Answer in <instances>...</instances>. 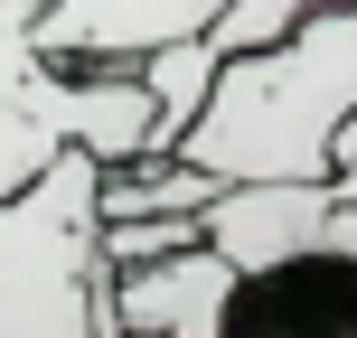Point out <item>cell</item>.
I'll list each match as a JSON object with an SVG mask.
<instances>
[{
	"mask_svg": "<svg viewBox=\"0 0 357 338\" xmlns=\"http://www.w3.org/2000/svg\"><path fill=\"white\" fill-rule=\"evenodd\" d=\"M226 0H47L38 10V47L66 66H142L169 38H197Z\"/></svg>",
	"mask_w": 357,
	"mask_h": 338,
	"instance_id": "8992f818",
	"label": "cell"
},
{
	"mask_svg": "<svg viewBox=\"0 0 357 338\" xmlns=\"http://www.w3.org/2000/svg\"><path fill=\"white\" fill-rule=\"evenodd\" d=\"M310 10H320V0H226V10L207 19V47H216V56L273 47V38H291V29H301Z\"/></svg>",
	"mask_w": 357,
	"mask_h": 338,
	"instance_id": "9c48e42d",
	"label": "cell"
},
{
	"mask_svg": "<svg viewBox=\"0 0 357 338\" xmlns=\"http://www.w3.org/2000/svg\"><path fill=\"white\" fill-rule=\"evenodd\" d=\"M216 207V178L197 160H178V151H151V160H123L104 169V216L123 226V216H207Z\"/></svg>",
	"mask_w": 357,
	"mask_h": 338,
	"instance_id": "52a82bcc",
	"label": "cell"
},
{
	"mask_svg": "<svg viewBox=\"0 0 357 338\" xmlns=\"http://www.w3.org/2000/svg\"><path fill=\"white\" fill-rule=\"evenodd\" d=\"M216 66H226V56L207 47V29H197V38H169V47H151V56H142V85H151V104H160V151L188 141L197 104L216 94Z\"/></svg>",
	"mask_w": 357,
	"mask_h": 338,
	"instance_id": "ba28073f",
	"label": "cell"
},
{
	"mask_svg": "<svg viewBox=\"0 0 357 338\" xmlns=\"http://www.w3.org/2000/svg\"><path fill=\"white\" fill-rule=\"evenodd\" d=\"M207 245L235 272L291 263V254H357V188L348 178H245V188H216Z\"/></svg>",
	"mask_w": 357,
	"mask_h": 338,
	"instance_id": "3957f363",
	"label": "cell"
},
{
	"mask_svg": "<svg viewBox=\"0 0 357 338\" xmlns=\"http://www.w3.org/2000/svg\"><path fill=\"white\" fill-rule=\"evenodd\" d=\"M339 169H357V123H348V141H339Z\"/></svg>",
	"mask_w": 357,
	"mask_h": 338,
	"instance_id": "30bf717a",
	"label": "cell"
},
{
	"mask_svg": "<svg viewBox=\"0 0 357 338\" xmlns=\"http://www.w3.org/2000/svg\"><path fill=\"white\" fill-rule=\"evenodd\" d=\"M235 282H245V272L216 245H178L160 263L113 272V320H123V338H226Z\"/></svg>",
	"mask_w": 357,
	"mask_h": 338,
	"instance_id": "5b68a950",
	"label": "cell"
},
{
	"mask_svg": "<svg viewBox=\"0 0 357 338\" xmlns=\"http://www.w3.org/2000/svg\"><path fill=\"white\" fill-rule=\"evenodd\" d=\"M348 123H357V0H320L291 38L216 66V94L197 104L178 160H197L216 188L339 178Z\"/></svg>",
	"mask_w": 357,
	"mask_h": 338,
	"instance_id": "6da1fadb",
	"label": "cell"
},
{
	"mask_svg": "<svg viewBox=\"0 0 357 338\" xmlns=\"http://www.w3.org/2000/svg\"><path fill=\"white\" fill-rule=\"evenodd\" d=\"M226 338H357V254H291L245 272Z\"/></svg>",
	"mask_w": 357,
	"mask_h": 338,
	"instance_id": "277c9868",
	"label": "cell"
},
{
	"mask_svg": "<svg viewBox=\"0 0 357 338\" xmlns=\"http://www.w3.org/2000/svg\"><path fill=\"white\" fill-rule=\"evenodd\" d=\"M0 338H123L94 151H66L47 178L0 197Z\"/></svg>",
	"mask_w": 357,
	"mask_h": 338,
	"instance_id": "7a4b0ae2",
	"label": "cell"
}]
</instances>
